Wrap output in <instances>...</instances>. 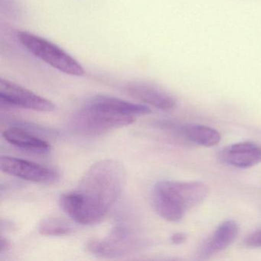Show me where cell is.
I'll use <instances>...</instances> for the list:
<instances>
[{
    "label": "cell",
    "mask_w": 261,
    "mask_h": 261,
    "mask_svg": "<svg viewBox=\"0 0 261 261\" xmlns=\"http://www.w3.org/2000/svg\"><path fill=\"white\" fill-rule=\"evenodd\" d=\"M244 244L250 248L261 247V227L249 234L244 240Z\"/></svg>",
    "instance_id": "cell-14"
},
{
    "label": "cell",
    "mask_w": 261,
    "mask_h": 261,
    "mask_svg": "<svg viewBox=\"0 0 261 261\" xmlns=\"http://www.w3.org/2000/svg\"><path fill=\"white\" fill-rule=\"evenodd\" d=\"M126 91L134 98L162 111H171L176 107V100L169 93L149 82H129L126 86Z\"/></svg>",
    "instance_id": "cell-8"
},
{
    "label": "cell",
    "mask_w": 261,
    "mask_h": 261,
    "mask_svg": "<svg viewBox=\"0 0 261 261\" xmlns=\"http://www.w3.org/2000/svg\"><path fill=\"white\" fill-rule=\"evenodd\" d=\"M208 193V188L200 181H158L152 189L154 208L163 219L178 222L186 212L201 204Z\"/></svg>",
    "instance_id": "cell-3"
},
{
    "label": "cell",
    "mask_w": 261,
    "mask_h": 261,
    "mask_svg": "<svg viewBox=\"0 0 261 261\" xmlns=\"http://www.w3.org/2000/svg\"><path fill=\"white\" fill-rule=\"evenodd\" d=\"M39 233L44 236L62 237L69 234L71 227L65 220L50 218L43 220L39 224Z\"/></svg>",
    "instance_id": "cell-13"
},
{
    "label": "cell",
    "mask_w": 261,
    "mask_h": 261,
    "mask_svg": "<svg viewBox=\"0 0 261 261\" xmlns=\"http://www.w3.org/2000/svg\"><path fill=\"white\" fill-rule=\"evenodd\" d=\"M219 158L223 163L233 167H253L261 163V146L250 142L235 143L223 149Z\"/></svg>",
    "instance_id": "cell-9"
},
{
    "label": "cell",
    "mask_w": 261,
    "mask_h": 261,
    "mask_svg": "<svg viewBox=\"0 0 261 261\" xmlns=\"http://www.w3.org/2000/svg\"><path fill=\"white\" fill-rule=\"evenodd\" d=\"M3 137L13 146L30 152L44 154L51 149V146L46 140L19 126H12L5 129Z\"/></svg>",
    "instance_id": "cell-12"
},
{
    "label": "cell",
    "mask_w": 261,
    "mask_h": 261,
    "mask_svg": "<svg viewBox=\"0 0 261 261\" xmlns=\"http://www.w3.org/2000/svg\"><path fill=\"white\" fill-rule=\"evenodd\" d=\"M163 126L172 129L186 140L204 147L216 146L221 140V134L218 130L204 125L186 124L176 126L166 123Z\"/></svg>",
    "instance_id": "cell-11"
},
{
    "label": "cell",
    "mask_w": 261,
    "mask_h": 261,
    "mask_svg": "<svg viewBox=\"0 0 261 261\" xmlns=\"http://www.w3.org/2000/svg\"><path fill=\"white\" fill-rule=\"evenodd\" d=\"M10 247V242L7 238H4V237H1L0 240V253L3 254L4 252L7 251Z\"/></svg>",
    "instance_id": "cell-16"
},
{
    "label": "cell",
    "mask_w": 261,
    "mask_h": 261,
    "mask_svg": "<svg viewBox=\"0 0 261 261\" xmlns=\"http://www.w3.org/2000/svg\"><path fill=\"white\" fill-rule=\"evenodd\" d=\"M17 38L30 53L61 72L77 77L85 74L82 65L56 44L25 31L18 32Z\"/></svg>",
    "instance_id": "cell-4"
},
{
    "label": "cell",
    "mask_w": 261,
    "mask_h": 261,
    "mask_svg": "<svg viewBox=\"0 0 261 261\" xmlns=\"http://www.w3.org/2000/svg\"><path fill=\"white\" fill-rule=\"evenodd\" d=\"M0 100L9 106L40 112H51L56 109L54 103L50 100L3 79L0 80Z\"/></svg>",
    "instance_id": "cell-6"
},
{
    "label": "cell",
    "mask_w": 261,
    "mask_h": 261,
    "mask_svg": "<svg viewBox=\"0 0 261 261\" xmlns=\"http://www.w3.org/2000/svg\"><path fill=\"white\" fill-rule=\"evenodd\" d=\"M0 168L8 175L33 182H53L59 178V173L50 168L16 157H1Z\"/></svg>",
    "instance_id": "cell-7"
},
{
    "label": "cell",
    "mask_w": 261,
    "mask_h": 261,
    "mask_svg": "<svg viewBox=\"0 0 261 261\" xmlns=\"http://www.w3.org/2000/svg\"><path fill=\"white\" fill-rule=\"evenodd\" d=\"M126 183V170L121 163L101 160L88 169L75 190L60 197L61 207L76 223L96 224L120 199Z\"/></svg>",
    "instance_id": "cell-1"
},
{
    "label": "cell",
    "mask_w": 261,
    "mask_h": 261,
    "mask_svg": "<svg viewBox=\"0 0 261 261\" xmlns=\"http://www.w3.org/2000/svg\"><path fill=\"white\" fill-rule=\"evenodd\" d=\"M239 227L234 221L228 220L218 226L210 238L204 243L200 251V256L207 258L225 250L236 240Z\"/></svg>",
    "instance_id": "cell-10"
},
{
    "label": "cell",
    "mask_w": 261,
    "mask_h": 261,
    "mask_svg": "<svg viewBox=\"0 0 261 261\" xmlns=\"http://www.w3.org/2000/svg\"><path fill=\"white\" fill-rule=\"evenodd\" d=\"M187 239V237L184 233H175L171 237V241L174 244H181Z\"/></svg>",
    "instance_id": "cell-15"
},
{
    "label": "cell",
    "mask_w": 261,
    "mask_h": 261,
    "mask_svg": "<svg viewBox=\"0 0 261 261\" xmlns=\"http://www.w3.org/2000/svg\"><path fill=\"white\" fill-rule=\"evenodd\" d=\"M146 105L98 95L90 99L70 120L71 129L85 137H98L135 122L139 116L150 114Z\"/></svg>",
    "instance_id": "cell-2"
},
{
    "label": "cell",
    "mask_w": 261,
    "mask_h": 261,
    "mask_svg": "<svg viewBox=\"0 0 261 261\" xmlns=\"http://www.w3.org/2000/svg\"><path fill=\"white\" fill-rule=\"evenodd\" d=\"M146 247L144 238L137 232L117 226L105 238L88 242L87 249L91 254L99 257L118 258L136 253Z\"/></svg>",
    "instance_id": "cell-5"
}]
</instances>
